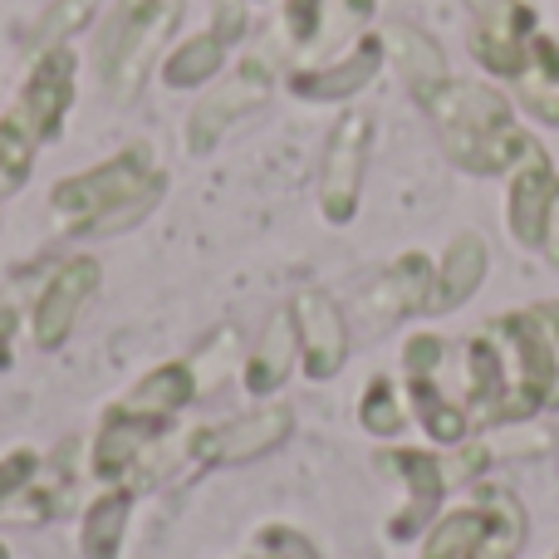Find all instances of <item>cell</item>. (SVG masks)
Segmentation results:
<instances>
[{"label":"cell","instance_id":"1","mask_svg":"<svg viewBox=\"0 0 559 559\" xmlns=\"http://www.w3.org/2000/svg\"><path fill=\"white\" fill-rule=\"evenodd\" d=\"M167 192L163 157L153 143L133 138L114 157L84 167L74 177H59L49 187V216L69 241H94V236H118L133 231L143 216H153V206Z\"/></svg>","mask_w":559,"mask_h":559},{"label":"cell","instance_id":"2","mask_svg":"<svg viewBox=\"0 0 559 559\" xmlns=\"http://www.w3.org/2000/svg\"><path fill=\"white\" fill-rule=\"evenodd\" d=\"M423 114L437 123V138H442L447 157H452L462 173H476V177L511 173L535 147V138L515 123L506 94H496V88H486V84L447 79L423 104Z\"/></svg>","mask_w":559,"mask_h":559},{"label":"cell","instance_id":"3","mask_svg":"<svg viewBox=\"0 0 559 559\" xmlns=\"http://www.w3.org/2000/svg\"><path fill=\"white\" fill-rule=\"evenodd\" d=\"M182 20V0H123L98 35V84L108 104L128 108L163 64V49Z\"/></svg>","mask_w":559,"mask_h":559},{"label":"cell","instance_id":"4","mask_svg":"<svg viewBox=\"0 0 559 559\" xmlns=\"http://www.w3.org/2000/svg\"><path fill=\"white\" fill-rule=\"evenodd\" d=\"M173 423L153 413H138L118 397L104 417H98V432L88 437V481L98 486H118V491H147L167 476L173 466Z\"/></svg>","mask_w":559,"mask_h":559},{"label":"cell","instance_id":"5","mask_svg":"<svg viewBox=\"0 0 559 559\" xmlns=\"http://www.w3.org/2000/svg\"><path fill=\"white\" fill-rule=\"evenodd\" d=\"M525 545V506L506 486L476 481L472 506L437 515L427 525L423 559H521Z\"/></svg>","mask_w":559,"mask_h":559},{"label":"cell","instance_id":"6","mask_svg":"<svg viewBox=\"0 0 559 559\" xmlns=\"http://www.w3.org/2000/svg\"><path fill=\"white\" fill-rule=\"evenodd\" d=\"M496 338H501L506 358H511V423L531 413H550L559 407V334L555 324L531 309V314H501L496 319Z\"/></svg>","mask_w":559,"mask_h":559},{"label":"cell","instance_id":"7","mask_svg":"<svg viewBox=\"0 0 559 559\" xmlns=\"http://www.w3.org/2000/svg\"><path fill=\"white\" fill-rule=\"evenodd\" d=\"M275 94V64L265 55H246L231 64V74H222L202 98L192 104L182 123V147L192 157L216 153L226 133H231L241 118H251L255 108H265Z\"/></svg>","mask_w":559,"mask_h":559},{"label":"cell","instance_id":"8","mask_svg":"<svg viewBox=\"0 0 559 559\" xmlns=\"http://www.w3.org/2000/svg\"><path fill=\"white\" fill-rule=\"evenodd\" d=\"M295 432V407L289 403H261L251 413H236L226 423L197 427L192 437H182V462L197 472H212V466H246L255 456L275 452L280 442H289Z\"/></svg>","mask_w":559,"mask_h":559},{"label":"cell","instance_id":"9","mask_svg":"<svg viewBox=\"0 0 559 559\" xmlns=\"http://www.w3.org/2000/svg\"><path fill=\"white\" fill-rule=\"evenodd\" d=\"M368 153H373V114H364V108L338 114V123L329 128L324 163H319V216L329 226H348L358 216Z\"/></svg>","mask_w":559,"mask_h":559},{"label":"cell","instance_id":"10","mask_svg":"<svg viewBox=\"0 0 559 559\" xmlns=\"http://www.w3.org/2000/svg\"><path fill=\"white\" fill-rule=\"evenodd\" d=\"M74 104H79V49H74V39H69V45H49L29 59L25 84H20L10 114L35 133L39 147H45L64 133Z\"/></svg>","mask_w":559,"mask_h":559},{"label":"cell","instance_id":"11","mask_svg":"<svg viewBox=\"0 0 559 559\" xmlns=\"http://www.w3.org/2000/svg\"><path fill=\"white\" fill-rule=\"evenodd\" d=\"M98 285H104V265H98L94 255H64V261L45 275V285L35 289V299H29L25 329H29V338H35V348H45V354L64 348L79 314H84L88 299L98 295Z\"/></svg>","mask_w":559,"mask_h":559},{"label":"cell","instance_id":"12","mask_svg":"<svg viewBox=\"0 0 559 559\" xmlns=\"http://www.w3.org/2000/svg\"><path fill=\"white\" fill-rule=\"evenodd\" d=\"M246 5L251 0H216L212 25L197 29L192 39L173 45L157 64V84L167 94H187V88H206L226 74V59H231V45L246 35Z\"/></svg>","mask_w":559,"mask_h":559},{"label":"cell","instance_id":"13","mask_svg":"<svg viewBox=\"0 0 559 559\" xmlns=\"http://www.w3.org/2000/svg\"><path fill=\"white\" fill-rule=\"evenodd\" d=\"M88 476V442L84 437H64L55 452L39 462L29 486L0 511V525H49L64 521L79 501V486Z\"/></svg>","mask_w":559,"mask_h":559},{"label":"cell","instance_id":"14","mask_svg":"<svg viewBox=\"0 0 559 559\" xmlns=\"http://www.w3.org/2000/svg\"><path fill=\"white\" fill-rule=\"evenodd\" d=\"M378 472H393L407 486V506L393 515L388 525V540H417L427 525L437 521L447 491H452V476H447V456L442 452H423V447H383L373 456Z\"/></svg>","mask_w":559,"mask_h":559},{"label":"cell","instance_id":"15","mask_svg":"<svg viewBox=\"0 0 559 559\" xmlns=\"http://www.w3.org/2000/svg\"><path fill=\"white\" fill-rule=\"evenodd\" d=\"M476 15L472 29V55L496 79H525L535 69V15L521 0H466Z\"/></svg>","mask_w":559,"mask_h":559},{"label":"cell","instance_id":"16","mask_svg":"<svg viewBox=\"0 0 559 559\" xmlns=\"http://www.w3.org/2000/svg\"><path fill=\"white\" fill-rule=\"evenodd\" d=\"M289 314H295L305 378L309 383H329L348 364V314L338 309V299L329 289H299L289 299Z\"/></svg>","mask_w":559,"mask_h":559},{"label":"cell","instance_id":"17","mask_svg":"<svg viewBox=\"0 0 559 559\" xmlns=\"http://www.w3.org/2000/svg\"><path fill=\"white\" fill-rule=\"evenodd\" d=\"M388 49H383V35H358L354 49L338 59H329V64H299L289 69V94L305 98V104H344V98L364 94L368 84L378 79V69H383Z\"/></svg>","mask_w":559,"mask_h":559},{"label":"cell","instance_id":"18","mask_svg":"<svg viewBox=\"0 0 559 559\" xmlns=\"http://www.w3.org/2000/svg\"><path fill=\"white\" fill-rule=\"evenodd\" d=\"M432 295H437V265L423 251H407L358 295V314L373 329H383L407 314H432Z\"/></svg>","mask_w":559,"mask_h":559},{"label":"cell","instance_id":"19","mask_svg":"<svg viewBox=\"0 0 559 559\" xmlns=\"http://www.w3.org/2000/svg\"><path fill=\"white\" fill-rule=\"evenodd\" d=\"M555 163L540 143L511 167V197H506V226L521 246H540L545 241V212H550V197H555Z\"/></svg>","mask_w":559,"mask_h":559},{"label":"cell","instance_id":"20","mask_svg":"<svg viewBox=\"0 0 559 559\" xmlns=\"http://www.w3.org/2000/svg\"><path fill=\"white\" fill-rule=\"evenodd\" d=\"M295 364H299V334H295V314H289V305H285V309H275L271 324H265L261 338L251 344V354L241 358V393L265 403V397H275L280 388H285Z\"/></svg>","mask_w":559,"mask_h":559},{"label":"cell","instance_id":"21","mask_svg":"<svg viewBox=\"0 0 559 559\" xmlns=\"http://www.w3.org/2000/svg\"><path fill=\"white\" fill-rule=\"evenodd\" d=\"M383 49H388V59L397 64L403 84L413 88L417 104H427V98H432L437 88L452 79L442 45H437L427 29H417V25H388V29H383Z\"/></svg>","mask_w":559,"mask_h":559},{"label":"cell","instance_id":"22","mask_svg":"<svg viewBox=\"0 0 559 559\" xmlns=\"http://www.w3.org/2000/svg\"><path fill=\"white\" fill-rule=\"evenodd\" d=\"M197 397H202V383H197L192 358H167V364L147 368V373L128 388L123 403L138 407V413H153V417H167V423H173V417H182Z\"/></svg>","mask_w":559,"mask_h":559},{"label":"cell","instance_id":"23","mask_svg":"<svg viewBox=\"0 0 559 559\" xmlns=\"http://www.w3.org/2000/svg\"><path fill=\"white\" fill-rule=\"evenodd\" d=\"M486 271H491V246L476 231H462L452 246H447L442 265H437V295H432V314H452L466 299L481 289Z\"/></svg>","mask_w":559,"mask_h":559},{"label":"cell","instance_id":"24","mask_svg":"<svg viewBox=\"0 0 559 559\" xmlns=\"http://www.w3.org/2000/svg\"><path fill=\"white\" fill-rule=\"evenodd\" d=\"M128 511H133V491L104 486V491L79 511V559H118L123 531H128Z\"/></svg>","mask_w":559,"mask_h":559},{"label":"cell","instance_id":"25","mask_svg":"<svg viewBox=\"0 0 559 559\" xmlns=\"http://www.w3.org/2000/svg\"><path fill=\"white\" fill-rule=\"evenodd\" d=\"M407 403H413V417L423 423V432L432 437L437 447H462L466 432H472V413L466 403L442 393L437 378H407Z\"/></svg>","mask_w":559,"mask_h":559},{"label":"cell","instance_id":"26","mask_svg":"<svg viewBox=\"0 0 559 559\" xmlns=\"http://www.w3.org/2000/svg\"><path fill=\"white\" fill-rule=\"evenodd\" d=\"M358 427H364L368 437H378V442L403 437V427H407V393L397 388V378H388V373L368 378L364 393H358Z\"/></svg>","mask_w":559,"mask_h":559},{"label":"cell","instance_id":"27","mask_svg":"<svg viewBox=\"0 0 559 559\" xmlns=\"http://www.w3.org/2000/svg\"><path fill=\"white\" fill-rule=\"evenodd\" d=\"M35 153H39L35 133H29L15 114L0 118V202L15 197L20 187L29 182V173H35Z\"/></svg>","mask_w":559,"mask_h":559},{"label":"cell","instance_id":"28","mask_svg":"<svg viewBox=\"0 0 559 559\" xmlns=\"http://www.w3.org/2000/svg\"><path fill=\"white\" fill-rule=\"evenodd\" d=\"M329 5H334V0H285V5H280V39H285L295 55L319 49L329 35Z\"/></svg>","mask_w":559,"mask_h":559},{"label":"cell","instance_id":"29","mask_svg":"<svg viewBox=\"0 0 559 559\" xmlns=\"http://www.w3.org/2000/svg\"><path fill=\"white\" fill-rule=\"evenodd\" d=\"M236 348H241V334H236V324H222L216 334L202 338V348L192 354V368H197V383H202V393H216V388L226 383V373L236 364Z\"/></svg>","mask_w":559,"mask_h":559},{"label":"cell","instance_id":"30","mask_svg":"<svg viewBox=\"0 0 559 559\" xmlns=\"http://www.w3.org/2000/svg\"><path fill=\"white\" fill-rule=\"evenodd\" d=\"M88 20H94V0H55V5L39 15L35 35H29V49H49V45H69V35L74 29H84Z\"/></svg>","mask_w":559,"mask_h":559},{"label":"cell","instance_id":"31","mask_svg":"<svg viewBox=\"0 0 559 559\" xmlns=\"http://www.w3.org/2000/svg\"><path fill=\"white\" fill-rule=\"evenodd\" d=\"M447 358H452V344L442 334H413L403 344V368L407 378H442Z\"/></svg>","mask_w":559,"mask_h":559},{"label":"cell","instance_id":"32","mask_svg":"<svg viewBox=\"0 0 559 559\" xmlns=\"http://www.w3.org/2000/svg\"><path fill=\"white\" fill-rule=\"evenodd\" d=\"M251 555H261V559H319V545L309 540V535L289 531V525H261Z\"/></svg>","mask_w":559,"mask_h":559},{"label":"cell","instance_id":"33","mask_svg":"<svg viewBox=\"0 0 559 559\" xmlns=\"http://www.w3.org/2000/svg\"><path fill=\"white\" fill-rule=\"evenodd\" d=\"M39 462H45V456H39L35 447H10V452H0V511L29 486V476L39 472Z\"/></svg>","mask_w":559,"mask_h":559},{"label":"cell","instance_id":"34","mask_svg":"<svg viewBox=\"0 0 559 559\" xmlns=\"http://www.w3.org/2000/svg\"><path fill=\"white\" fill-rule=\"evenodd\" d=\"M545 261L559 265V182H555V197H550V212H545V241H540Z\"/></svg>","mask_w":559,"mask_h":559},{"label":"cell","instance_id":"35","mask_svg":"<svg viewBox=\"0 0 559 559\" xmlns=\"http://www.w3.org/2000/svg\"><path fill=\"white\" fill-rule=\"evenodd\" d=\"M10 338H15V319H10V309H0V373H10V364H15Z\"/></svg>","mask_w":559,"mask_h":559},{"label":"cell","instance_id":"36","mask_svg":"<svg viewBox=\"0 0 559 559\" xmlns=\"http://www.w3.org/2000/svg\"><path fill=\"white\" fill-rule=\"evenodd\" d=\"M540 314L550 319V324H555V334H559V299H555V305H540Z\"/></svg>","mask_w":559,"mask_h":559},{"label":"cell","instance_id":"37","mask_svg":"<svg viewBox=\"0 0 559 559\" xmlns=\"http://www.w3.org/2000/svg\"><path fill=\"white\" fill-rule=\"evenodd\" d=\"M550 559H559V550H555V555H550Z\"/></svg>","mask_w":559,"mask_h":559}]
</instances>
